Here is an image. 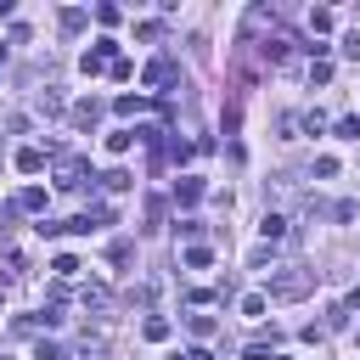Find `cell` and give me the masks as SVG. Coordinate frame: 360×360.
<instances>
[{"label":"cell","mask_w":360,"mask_h":360,"mask_svg":"<svg viewBox=\"0 0 360 360\" xmlns=\"http://www.w3.org/2000/svg\"><path fill=\"white\" fill-rule=\"evenodd\" d=\"M17 208H28V214H45V186H22V191H17Z\"/></svg>","instance_id":"8"},{"label":"cell","mask_w":360,"mask_h":360,"mask_svg":"<svg viewBox=\"0 0 360 360\" xmlns=\"http://www.w3.org/2000/svg\"><path fill=\"white\" fill-rule=\"evenodd\" d=\"M174 73H180V68H174V56H158V62L146 68V84H152V90H163V84H174Z\"/></svg>","instance_id":"4"},{"label":"cell","mask_w":360,"mask_h":360,"mask_svg":"<svg viewBox=\"0 0 360 360\" xmlns=\"http://www.w3.org/2000/svg\"><path fill=\"white\" fill-rule=\"evenodd\" d=\"M107 259H112V264H118V270H124V264H129V259H135V242H129V236H118V242H112V248H107Z\"/></svg>","instance_id":"12"},{"label":"cell","mask_w":360,"mask_h":360,"mask_svg":"<svg viewBox=\"0 0 360 360\" xmlns=\"http://www.w3.org/2000/svg\"><path fill=\"white\" fill-rule=\"evenodd\" d=\"M56 186H62V191H79V186H84V158H79V152H62V158H56Z\"/></svg>","instance_id":"3"},{"label":"cell","mask_w":360,"mask_h":360,"mask_svg":"<svg viewBox=\"0 0 360 360\" xmlns=\"http://www.w3.org/2000/svg\"><path fill=\"white\" fill-rule=\"evenodd\" d=\"M34 231H39V236H62V231H68V219H39Z\"/></svg>","instance_id":"26"},{"label":"cell","mask_w":360,"mask_h":360,"mask_svg":"<svg viewBox=\"0 0 360 360\" xmlns=\"http://www.w3.org/2000/svg\"><path fill=\"white\" fill-rule=\"evenodd\" d=\"M186 326H191V338H214V332H219V321H214V315H202V309H197V315H186Z\"/></svg>","instance_id":"11"},{"label":"cell","mask_w":360,"mask_h":360,"mask_svg":"<svg viewBox=\"0 0 360 360\" xmlns=\"http://www.w3.org/2000/svg\"><path fill=\"white\" fill-rule=\"evenodd\" d=\"M39 112H62V90H56V84L39 90Z\"/></svg>","instance_id":"18"},{"label":"cell","mask_w":360,"mask_h":360,"mask_svg":"<svg viewBox=\"0 0 360 360\" xmlns=\"http://www.w3.org/2000/svg\"><path fill=\"white\" fill-rule=\"evenodd\" d=\"M338 135L343 141H360V118H338Z\"/></svg>","instance_id":"29"},{"label":"cell","mask_w":360,"mask_h":360,"mask_svg":"<svg viewBox=\"0 0 360 360\" xmlns=\"http://www.w3.org/2000/svg\"><path fill=\"white\" fill-rule=\"evenodd\" d=\"M270 360H292V354H270Z\"/></svg>","instance_id":"31"},{"label":"cell","mask_w":360,"mask_h":360,"mask_svg":"<svg viewBox=\"0 0 360 360\" xmlns=\"http://www.w3.org/2000/svg\"><path fill=\"white\" fill-rule=\"evenodd\" d=\"M180 236H186V242L197 248V236H202V219H180Z\"/></svg>","instance_id":"27"},{"label":"cell","mask_w":360,"mask_h":360,"mask_svg":"<svg viewBox=\"0 0 360 360\" xmlns=\"http://www.w3.org/2000/svg\"><path fill=\"white\" fill-rule=\"evenodd\" d=\"M17 169H22V174H39V169H45V152H39V146H22V152H17Z\"/></svg>","instance_id":"10"},{"label":"cell","mask_w":360,"mask_h":360,"mask_svg":"<svg viewBox=\"0 0 360 360\" xmlns=\"http://www.w3.org/2000/svg\"><path fill=\"white\" fill-rule=\"evenodd\" d=\"M56 22H62V34H79V28L90 22V11H79V6H62V11H56Z\"/></svg>","instance_id":"6"},{"label":"cell","mask_w":360,"mask_h":360,"mask_svg":"<svg viewBox=\"0 0 360 360\" xmlns=\"http://www.w3.org/2000/svg\"><path fill=\"white\" fill-rule=\"evenodd\" d=\"M96 118H101V101H96V96H84V101H73V124H79V129H90Z\"/></svg>","instance_id":"5"},{"label":"cell","mask_w":360,"mask_h":360,"mask_svg":"<svg viewBox=\"0 0 360 360\" xmlns=\"http://www.w3.org/2000/svg\"><path fill=\"white\" fill-rule=\"evenodd\" d=\"M242 315L259 321V315H264V292H248V298H242Z\"/></svg>","instance_id":"21"},{"label":"cell","mask_w":360,"mask_h":360,"mask_svg":"<svg viewBox=\"0 0 360 360\" xmlns=\"http://www.w3.org/2000/svg\"><path fill=\"white\" fill-rule=\"evenodd\" d=\"M129 146H135V129H112L107 135V152H129Z\"/></svg>","instance_id":"19"},{"label":"cell","mask_w":360,"mask_h":360,"mask_svg":"<svg viewBox=\"0 0 360 360\" xmlns=\"http://www.w3.org/2000/svg\"><path fill=\"white\" fill-rule=\"evenodd\" d=\"M73 360H107V343H101V338H96V343H79Z\"/></svg>","instance_id":"23"},{"label":"cell","mask_w":360,"mask_h":360,"mask_svg":"<svg viewBox=\"0 0 360 360\" xmlns=\"http://www.w3.org/2000/svg\"><path fill=\"white\" fill-rule=\"evenodd\" d=\"M84 304L90 309H107V287H84Z\"/></svg>","instance_id":"28"},{"label":"cell","mask_w":360,"mask_h":360,"mask_svg":"<svg viewBox=\"0 0 360 360\" xmlns=\"http://www.w3.org/2000/svg\"><path fill=\"white\" fill-rule=\"evenodd\" d=\"M264 292L281 298V304H292V298L315 292V270H304V264H281V270H270V287H264Z\"/></svg>","instance_id":"1"},{"label":"cell","mask_w":360,"mask_h":360,"mask_svg":"<svg viewBox=\"0 0 360 360\" xmlns=\"http://www.w3.org/2000/svg\"><path fill=\"white\" fill-rule=\"evenodd\" d=\"M287 51H292V39H287V34H276V39H264V56H270V62H287Z\"/></svg>","instance_id":"14"},{"label":"cell","mask_w":360,"mask_h":360,"mask_svg":"<svg viewBox=\"0 0 360 360\" xmlns=\"http://www.w3.org/2000/svg\"><path fill=\"white\" fill-rule=\"evenodd\" d=\"M112 62H118V39H96V45L79 56L84 73H112Z\"/></svg>","instance_id":"2"},{"label":"cell","mask_w":360,"mask_h":360,"mask_svg":"<svg viewBox=\"0 0 360 360\" xmlns=\"http://www.w3.org/2000/svg\"><path fill=\"white\" fill-rule=\"evenodd\" d=\"M141 332H146V338H152V343H163V338H169V321H163V315H152V321H146V326H141Z\"/></svg>","instance_id":"22"},{"label":"cell","mask_w":360,"mask_h":360,"mask_svg":"<svg viewBox=\"0 0 360 360\" xmlns=\"http://www.w3.org/2000/svg\"><path fill=\"white\" fill-rule=\"evenodd\" d=\"M304 22H309V34H326V28H332V11H326V6H315Z\"/></svg>","instance_id":"17"},{"label":"cell","mask_w":360,"mask_h":360,"mask_svg":"<svg viewBox=\"0 0 360 360\" xmlns=\"http://www.w3.org/2000/svg\"><path fill=\"white\" fill-rule=\"evenodd\" d=\"M34 360H62V349H56L51 338H39V343H34Z\"/></svg>","instance_id":"25"},{"label":"cell","mask_w":360,"mask_h":360,"mask_svg":"<svg viewBox=\"0 0 360 360\" xmlns=\"http://www.w3.org/2000/svg\"><path fill=\"white\" fill-rule=\"evenodd\" d=\"M202 191H208V186H202L197 174H180V180H174V197H180V202H197Z\"/></svg>","instance_id":"7"},{"label":"cell","mask_w":360,"mask_h":360,"mask_svg":"<svg viewBox=\"0 0 360 360\" xmlns=\"http://www.w3.org/2000/svg\"><path fill=\"white\" fill-rule=\"evenodd\" d=\"M315 174H321V180H332V174H338V158H332V152H321V158H315Z\"/></svg>","instance_id":"24"},{"label":"cell","mask_w":360,"mask_h":360,"mask_svg":"<svg viewBox=\"0 0 360 360\" xmlns=\"http://www.w3.org/2000/svg\"><path fill=\"white\" fill-rule=\"evenodd\" d=\"M180 259H186L191 270H208V264H214V248H202V242H197V248H186Z\"/></svg>","instance_id":"13"},{"label":"cell","mask_w":360,"mask_h":360,"mask_svg":"<svg viewBox=\"0 0 360 360\" xmlns=\"http://www.w3.org/2000/svg\"><path fill=\"white\" fill-rule=\"evenodd\" d=\"M259 236H264V242H281V236H287V214H264V219H259Z\"/></svg>","instance_id":"9"},{"label":"cell","mask_w":360,"mask_h":360,"mask_svg":"<svg viewBox=\"0 0 360 360\" xmlns=\"http://www.w3.org/2000/svg\"><path fill=\"white\" fill-rule=\"evenodd\" d=\"M101 186H107V191H129V186H135V180H129V174H124V169H107V174H101Z\"/></svg>","instance_id":"20"},{"label":"cell","mask_w":360,"mask_h":360,"mask_svg":"<svg viewBox=\"0 0 360 360\" xmlns=\"http://www.w3.org/2000/svg\"><path fill=\"white\" fill-rule=\"evenodd\" d=\"M343 56H354V62H360V28H349V34H343Z\"/></svg>","instance_id":"30"},{"label":"cell","mask_w":360,"mask_h":360,"mask_svg":"<svg viewBox=\"0 0 360 360\" xmlns=\"http://www.w3.org/2000/svg\"><path fill=\"white\" fill-rule=\"evenodd\" d=\"M112 107H118V112H124V118H135V112H146V107H152V101H146V96H118V101H112Z\"/></svg>","instance_id":"15"},{"label":"cell","mask_w":360,"mask_h":360,"mask_svg":"<svg viewBox=\"0 0 360 360\" xmlns=\"http://www.w3.org/2000/svg\"><path fill=\"white\" fill-rule=\"evenodd\" d=\"M51 270H56V281H68V276H79V259H73V253H56Z\"/></svg>","instance_id":"16"}]
</instances>
